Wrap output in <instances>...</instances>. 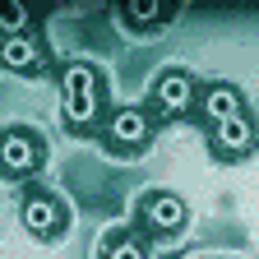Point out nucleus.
Masks as SVG:
<instances>
[{"label": "nucleus", "instance_id": "obj_1", "mask_svg": "<svg viewBox=\"0 0 259 259\" xmlns=\"http://www.w3.org/2000/svg\"><path fill=\"white\" fill-rule=\"evenodd\" d=\"M60 97H65V130L97 135L111 111V83L97 60H65L60 65Z\"/></svg>", "mask_w": 259, "mask_h": 259}, {"label": "nucleus", "instance_id": "obj_2", "mask_svg": "<svg viewBox=\"0 0 259 259\" xmlns=\"http://www.w3.org/2000/svg\"><path fill=\"white\" fill-rule=\"evenodd\" d=\"M157 116L144 107V102H125V107H111L102 130H97V139L111 157H144L148 144L157 139Z\"/></svg>", "mask_w": 259, "mask_h": 259}, {"label": "nucleus", "instance_id": "obj_3", "mask_svg": "<svg viewBox=\"0 0 259 259\" xmlns=\"http://www.w3.org/2000/svg\"><path fill=\"white\" fill-rule=\"evenodd\" d=\"M47 167V135L37 125H0V181L28 185Z\"/></svg>", "mask_w": 259, "mask_h": 259}, {"label": "nucleus", "instance_id": "obj_4", "mask_svg": "<svg viewBox=\"0 0 259 259\" xmlns=\"http://www.w3.org/2000/svg\"><path fill=\"white\" fill-rule=\"evenodd\" d=\"M135 227H139L148 241H162V245L181 241L185 227H190L185 194H176V190H144L139 204H135Z\"/></svg>", "mask_w": 259, "mask_h": 259}, {"label": "nucleus", "instance_id": "obj_5", "mask_svg": "<svg viewBox=\"0 0 259 259\" xmlns=\"http://www.w3.org/2000/svg\"><path fill=\"white\" fill-rule=\"evenodd\" d=\"M144 107L167 125V120H185L199 111V79H194L185 65H162L157 79L148 83V97H144Z\"/></svg>", "mask_w": 259, "mask_h": 259}, {"label": "nucleus", "instance_id": "obj_6", "mask_svg": "<svg viewBox=\"0 0 259 259\" xmlns=\"http://www.w3.org/2000/svg\"><path fill=\"white\" fill-rule=\"evenodd\" d=\"M19 218H23V232L32 241H42V245H51V241H60L70 232V204H65L56 190H47V185H23Z\"/></svg>", "mask_w": 259, "mask_h": 259}, {"label": "nucleus", "instance_id": "obj_7", "mask_svg": "<svg viewBox=\"0 0 259 259\" xmlns=\"http://www.w3.org/2000/svg\"><path fill=\"white\" fill-rule=\"evenodd\" d=\"M0 70L23 74V79H42L51 70V51L37 32H10V37H0Z\"/></svg>", "mask_w": 259, "mask_h": 259}, {"label": "nucleus", "instance_id": "obj_8", "mask_svg": "<svg viewBox=\"0 0 259 259\" xmlns=\"http://www.w3.org/2000/svg\"><path fill=\"white\" fill-rule=\"evenodd\" d=\"M254 144H259V125H254V116H250V111L227 116L222 125H213V130H208V148H213V157H218V162H241V157H250V153H254Z\"/></svg>", "mask_w": 259, "mask_h": 259}, {"label": "nucleus", "instance_id": "obj_9", "mask_svg": "<svg viewBox=\"0 0 259 259\" xmlns=\"http://www.w3.org/2000/svg\"><path fill=\"white\" fill-rule=\"evenodd\" d=\"M241 111H250L245 107V93L236 88V83H227V79H208V83H199V116L208 130L213 125H222L227 116H241Z\"/></svg>", "mask_w": 259, "mask_h": 259}, {"label": "nucleus", "instance_id": "obj_10", "mask_svg": "<svg viewBox=\"0 0 259 259\" xmlns=\"http://www.w3.org/2000/svg\"><path fill=\"white\" fill-rule=\"evenodd\" d=\"M97 259H153L148 254V236L139 227H111L97 245Z\"/></svg>", "mask_w": 259, "mask_h": 259}, {"label": "nucleus", "instance_id": "obj_11", "mask_svg": "<svg viewBox=\"0 0 259 259\" xmlns=\"http://www.w3.org/2000/svg\"><path fill=\"white\" fill-rule=\"evenodd\" d=\"M116 19H120V28H130V32H139V37H148V32L167 28V23L176 19V5H120Z\"/></svg>", "mask_w": 259, "mask_h": 259}, {"label": "nucleus", "instance_id": "obj_12", "mask_svg": "<svg viewBox=\"0 0 259 259\" xmlns=\"http://www.w3.org/2000/svg\"><path fill=\"white\" fill-rule=\"evenodd\" d=\"M32 23V10L28 5H0V37H10V32H28Z\"/></svg>", "mask_w": 259, "mask_h": 259}]
</instances>
